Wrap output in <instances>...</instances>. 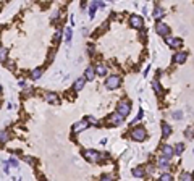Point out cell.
Instances as JSON below:
<instances>
[{"label":"cell","mask_w":194,"mask_h":181,"mask_svg":"<svg viewBox=\"0 0 194 181\" xmlns=\"http://www.w3.org/2000/svg\"><path fill=\"white\" fill-rule=\"evenodd\" d=\"M121 84V78L118 76V74H110L107 79H105V87L107 89H116V87H120Z\"/></svg>","instance_id":"6da1fadb"},{"label":"cell","mask_w":194,"mask_h":181,"mask_svg":"<svg viewBox=\"0 0 194 181\" xmlns=\"http://www.w3.org/2000/svg\"><path fill=\"white\" fill-rule=\"evenodd\" d=\"M131 137L134 141H138V142L144 141L146 137H147V131H146V128H142V126L133 128V129H131Z\"/></svg>","instance_id":"7a4b0ae2"},{"label":"cell","mask_w":194,"mask_h":181,"mask_svg":"<svg viewBox=\"0 0 194 181\" xmlns=\"http://www.w3.org/2000/svg\"><path fill=\"white\" fill-rule=\"evenodd\" d=\"M116 112H118L121 116H125V118H126V116L131 113V103H129L128 100H120V102H118V105H116Z\"/></svg>","instance_id":"3957f363"},{"label":"cell","mask_w":194,"mask_h":181,"mask_svg":"<svg viewBox=\"0 0 194 181\" xmlns=\"http://www.w3.org/2000/svg\"><path fill=\"white\" fill-rule=\"evenodd\" d=\"M123 121H125V116H121L118 112H115V113H112L108 116V123L113 125V126H120V125H123Z\"/></svg>","instance_id":"277c9868"},{"label":"cell","mask_w":194,"mask_h":181,"mask_svg":"<svg viewBox=\"0 0 194 181\" xmlns=\"http://www.w3.org/2000/svg\"><path fill=\"white\" fill-rule=\"evenodd\" d=\"M155 31H157V34L159 36H162V37H168V34H170V28L165 24V23H160L159 21L157 24H155Z\"/></svg>","instance_id":"5b68a950"},{"label":"cell","mask_w":194,"mask_h":181,"mask_svg":"<svg viewBox=\"0 0 194 181\" xmlns=\"http://www.w3.org/2000/svg\"><path fill=\"white\" fill-rule=\"evenodd\" d=\"M129 24H131L133 28H136V29H142L144 28V21H142V18H141L139 15H131V18H129Z\"/></svg>","instance_id":"8992f818"},{"label":"cell","mask_w":194,"mask_h":181,"mask_svg":"<svg viewBox=\"0 0 194 181\" xmlns=\"http://www.w3.org/2000/svg\"><path fill=\"white\" fill-rule=\"evenodd\" d=\"M87 126H89V121H87V120L84 118V120H81V121H78V123H76V125H74V126H73V133H74V134H78V133L84 131V129H86Z\"/></svg>","instance_id":"52a82bcc"},{"label":"cell","mask_w":194,"mask_h":181,"mask_svg":"<svg viewBox=\"0 0 194 181\" xmlns=\"http://www.w3.org/2000/svg\"><path fill=\"white\" fill-rule=\"evenodd\" d=\"M162 155L165 157V159H172V157L175 155V147H172L170 144H165L163 147H162Z\"/></svg>","instance_id":"ba28073f"},{"label":"cell","mask_w":194,"mask_h":181,"mask_svg":"<svg viewBox=\"0 0 194 181\" xmlns=\"http://www.w3.org/2000/svg\"><path fill=\"white\" fill-rule=\"evenodd\" d=\"M84 157L91 162H99L100 160V154L95 150H84Z\"/></svg>","instance_id":"9c48e42d"},{"label":"cell","mask_w":194,"mask_h":181,"mask_svg":"<svg viewBox=\"0 0 194 181\" xmlns=\"http://www.w3.org/2000/svg\"><path fill=\"white\" fill-rule=\"evenodd\" d=\"M46 102H49L50 105H58L60 103V99L55 92H47L46 94Z\"/></svg>","instance_id":"30bf717a"},{"label":"cell","mask_w":194,"mask_h":181,"mask_svg":"<svg viewBox=\"0 0 194 181\" xmlns=\"http://www.w3.org/2000/svg\"><path fill=\"white\" fill-rule=\"evenodd\" d=\"M95 66H87L86 70H84V78L87 79V81H94L95 79Z\"/></svg>","instance_id":"8fae6325"},{"label":"cell","mask_w":194,"mask_h":181,"mask_svg":"<svg viewBox=\"0 0 194 181\" xmlns=\"http://www.w3.org/2000/svg\"><path fill=\"white\" fill-rule=\"evenodd\" d=\"M186 58H188V54L181 50V52H176V54L173 55V62L178 63V65H181V63L186 62Z\"/></svg>","instance_id":"7c38bea8"},{"label":"cell","mask_w":194,"mask_h":181,"mask_svg":"<svg viewBox=\"0 0 194 181\" xmlns=\"http://www.w3.org/2000/svg\"><path fill=\"white\" fill-rule=\"evenodd\" d=\"M167 44H168L170 47H173V49H178V47H181L183 45V41L180 39V37H176V39H173V37H167Z\"/></svg>","instance_id":"4fadbf2b"},{"label":"cell","mask_w":194,"mask_h":181,"mask_svg":"<svg viewBox=\"0 0 194 181\" xmlns=\"http://www.w3.org/2000/svg\"><path fill=\"white\" fill-rule=\"evenodd\" d=\"M86 81H87V79L84 78V76H81V78H78V79H76V81H74V84H73V89L76 90V92H79V90H81V89H83V87H84V82H86Z\"/></svg>","instance_id":"5bb4252c"},{"label":"cell","mask_w":194,"mask_h":181,"mask_svg":"<svg viewBox=\"0 0 194 181\" xmlns=\"http://www.w3.org/2000/svg\"><path fill=\"white\" fill-rule=\"evenodd\" d=\"M170 134H172V126L163 121V123H162V137H168Z\"/></svg>","instance_id":"9a60e30c"},{"label":"cell","mask_w":194,"mask_h":181,"mask_svg":"<svg viewBox=\"0 0 194 181\" xmlns=\"http://www.w3.org/2000/svg\"><path fill=\"white\" fill-rule=\"evenodd\" d=\"M152 16L155 18V20H160V18L163 16V8H162V7H160L159 3H155V8H154Z\"/></svg>","instance_id":"2e32d148"},{"label":"cell","mask_w":194,"mask_h":181,"mask_svg":"<svg viewBox=\"0 0 194 181\" xmlns=\"http://www.w3.org/2000/svg\"><path fill=\"white\" fill-rule=\"evenodd\" d=\"M144 175H146L144 167H136V168L133 170V176L134 178H144Z\"/></svg>","instance_id":"e0dca14e"},{"label":"cell","mask_w":194,"mask_h":181,"mask_svg":"<svg viewBox=\"0 0 194 181\" xmlns=\"http://www.w3.org/2000/svg\"><path fill=\"white\" fill-rule=\"evenodd\" d=\"M99 7H103V3H102V2H99V3H97V2H92V3H91V8H89V16H91V18H94V15H95V10L99 8Z\"/></svg>","instance_id":"ac0fdd59"},{"label":"cell","mask_w":194,"mask_h":181,"mask_svg":"<svg viewBox=\"0 0 194 181\" xmlns=\"http://www.w3.org/2000/svg\"><path fill=\"white\" fill-rule=\"evenodd\" d=\"M157 163H159V167H160L162 170H168V159H165L163 155H160V157H159Z\"/></svg>","instance_id":"d6986e66"},{"label":"cell","mask_w":194,"mask_h":181,"mask_svg":"<svg viewBox=\"0 0 194 181\" xmlns=\"http://www.w3.org/2000/svg\"><path fill=\"white\" fill-rule=\"evenodd\" d=\"M42 73H44V70H42L41 66H39V68H34V70L31 71V79H39L42 76Z\"/></svg>","instance_id":"ffe728a7"},{"label":"cell","mask_w":194,"mask_h":181,"mask_svg":"<svg viewBox=\"0 0 194 181\" xmlns=\"http://www.w3.org/2000/svg\"><path fill=\"white\" fill-rule=\"evenodd\" d=\"M95 73H97V76H105V74H107V66L102 65V63L97 65L95 66Z\"/></svg>","instance_id":"44dd1931"},{"label":"cell","mask_w":194,"mask_h":181,"mask_svg":"<svg viewBox=\"0 0 194 181\" xmlns=\"http://www.w3.org/2000/svg\"><path fill=\"white\" fill-rule=\"evenodd\" d=\"M183 150H184V144H183V142H176V144H175V155L180 157L183 154Z\"/></svg>","instance_id":"7402d4cb"},{"label":"cell","mask_w":194,"mask_h":181,"mask_svg":"<svg viewBox=\"0 0 194 181\" xmlns=\"http://www.w3.org/2000/svg\"><path fill=\"white\" fill-rule=\"evenodd\" d=\"M71 37H73V31H71V28H65V42H66V44H70V42H71Z\"/></svg>","instance_id":"603a6c76"},{"label":"cell","mask_w":194,"mask_h":181,"mask_svg":"<svg viewBox=\"0 0 194 181\" xmlns=\"http://www.w3.org/2000/svg\"><path fill=\"white\" fill-rule=\"evenodd\" d=\"M180 181H193V175L188 171H183L181 176H180Z\"/></svg>","instance_id":"cb8c5ba5"},{"label":"cell","mask_w":194,"mask_h":181,"mask_svg":"<svg viewBox=\"0 0 194 181\" xmlns=\"http://www.w3.org/2000/svg\"><path fill=\"white\" fill-rule=\"evenodd\" d=\"M159 181H173V176H172L170 173H162Z\"/></svg>","instance_id":"d4e9b609"},{"label":"cell","mask_w":194,"mask_h":181,"mask_svg":"<svg viewBox=\"0 0 194 181\" xmlns=\"http://www.w3.org/2000/svg\"><path fill=\"white\" fill-rule=\"evenodd\" d=\"M184 136H186V137H188V139H193V137H194L193 128H186V129H184Z\"/></svg>","instance_id":"484cf974"},{"label":"cell","mask_w":194,"mask_h":181,"mask_svg":"<svg viewBox=\"0 0 194 181\" xmlns=\"http://www.w3.org/2000/svg\"><path fill=\"white\" fill-rule=\"evenodd\" d=\"M152 87H154V90H155L157 94H160V92H162V87H160V84H159V81H157V79H155V81L152 82Z\"/></svg>","instance_id":"4316f807"},{"label":"cell","mask_w":194,"mask_h":181,"mask_svg":"<svg viewBox=\"0 0 194 181\" xmlns=\"http://www.w3.org/2000/svg\"><path fill=\"white\" fill-rule=\"evenodd\" d=\"M0 141H2V144H5V142L8 141V133H7V131L0 133Z\"/></svg>","instance_id":"83f0119b"},{"label":"cell","mask_w":194,"mask_h":181,"mask_svg":"<svg viewBox=\"0 0 194 181\" xmlns=\"http://www.w3.org/2000/svg\"><path fill=\"white\" fill-rule=\"evenodd\" d=\"M86 120L89 121V125H94V126H97L99 125V121H97V118H94L92 115H89V116H86Z\"/></svg>","instance_id":"f1b7e54d"},{"label":"cell","mask_w":194,"mask_h":181,"mask_svg":"<svg viewBox=\"0 0 194 181\" xmlns=\"http://www.w3.org/2000/svg\"><path fill=\"white\" fill-rule=\"evenodd\" d=\"M113 178H112V175H108V173H103V175H100V181H112Z\"/></svg>","instance_id":"f546056e"},{"label":"cell","mask_w":194,"mask_h":181,"mask_svg":"<svg viewBox=\"0 0 194 181\" xmlns=\"http://www.w3.org/2000/svg\"><path fill=\"white\" fill-rule=\"evenodd\" d=\"M173 118H175V120H181V118H183V112H181V110L173 112Z\"/></svg>","instance_id":"4dcf8cb0"},{"label":"cell","mask_w":194,"mask_h":181,"mask_svg":"<svg viewBox=\"0 0 194 181\" xmlns=\"http://www.w3.org/2000/svg\"><path fill=\"white\" fill-rule=\"evenodd\" d=\"M141 118H142V110H141V108H139V112H138V116H136V120H134V121H133V125L136 123V121H139Z\"/></svg>","instance_id":"1f68e13d"},{"label":"cell","mask_w":194,"mask_h":181,"mask_svg":"<svg viewBox=\"0 0 194 181\" xmlns=\"http://www.w3.org/2000/svg\"><path fill=\"white\" fill-rule=\"evenodd\" d=\"M60 37H62V29H58V31H57V33H55V41H60Z\"/></svg>","instance_id":"d6a6232c"},{"label":"cell","mask_w":194,"mask_h":181,"mask_svg":"<svg viewBox=\"0 0 194 181\" xmlns=\"http://www.w3.org/2000/svg\"><path fill=\"white\" fill-rule=\"evenodd\" d=\"M10 165H13V167H18V160H16V159H12V160H10Z\"/></svg>","instance_id":"836d02e7"},{"label":"cell","mask_w":194,"mask_h":181,"mask_svg":"<svg viewBox=\"0 0 194 181\" xmlns=\"http://www.w3.org/2000/svg\"><path fill=\"white\" fill-rule=\"evenodd\" d=\"M5 54H7V50H5V47H2V62H5Z\"/></svg>","instance_id":"e575fe53"},{"label":"cell","mask_w":194,"mask_h":181,"mask_svg":"<svg viewBox=\"0 0 194 181\" xmlns=\"http://www.w3.org/2000/svg\"><path fill=\"white\" fill-rule=\"evenodd\" d=\"M25 160L28 162V163H33V162H34L33 159H31V157H28V155H25Z\"/></svg>","instance_id":"d590c367"},{"label":"cell","mask_w":194,"mask_h":181,"mask_svg":"<svg viewBox=\"0 0 194 181\" xmlns=\"http://www.w3.org/2000/svg\"><path fill=\"white\" fill-rule=\"evenodd\" d=\"M50 60H54V50H50V52H49V62H50Z\"/></svg>","instance_id":"8d00e7d4"}]
</instances>
